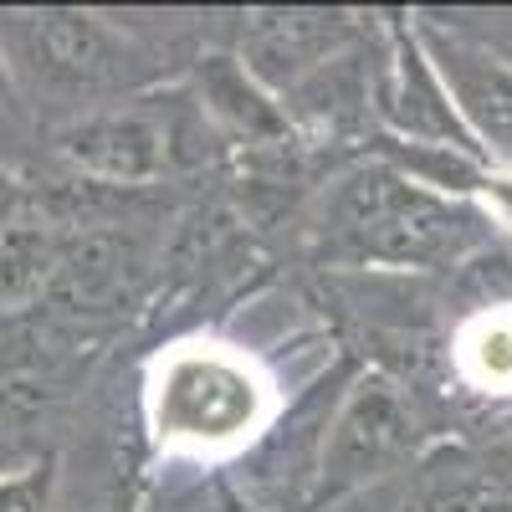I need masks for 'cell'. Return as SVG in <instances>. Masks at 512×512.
I'll use <instances>...</instances> for the list:
<instances>
[{
	"label": "cell",
	"instance_id": "6",
	"mask_svg": "<svg viewBox=\"0 0 512 512\" xmlns=\"http://www.w3.org/2000/svg\"><path fill=\"white\" fill-rule=\"evenodd\" d=\"M415 36L477 154L492 169H512V57L436 21H415Z\"/></svg>",
	"mask_w": 512,
	"mask_h": 512
},
{
	"label": "cell",
	"instance_id": "12",
	"mask_svg": "<svg viewBox=\"0 0 512 512\" xmlns=\"http://www.w3.org/2000/svg\"><path fill=\"white\" fill-rule=\"evenodd\" d=\"M405 512H512V492L482 466H425Z\"/></svg>",
	"mask_w": 512,
	"mask_h": 512
},
{
	"label": "cell",
	"instance_id": "7",
	"mask_svg": "<svg viewBox=\"0 0 512 512\" xmlns=\"http://www.w3.org/2000/svg\"><path fill=\"white\" fill-rule=\"evenodd\" d=\"M364 41V21L349 11H318V6H267L241 21L236 57L267 93L287 98L292 88L328 67L333 57L354 52Z\"/></svg>",
	"mask_w": 512,
	"mask_h": 512
},
{
	"label": "cell",
	"instance_id": "11",
	"mask_svg": "<svg viewBox=\"0 0 512 512\" xmlns=\"http://www.w3.org/2000/svg\"><path fill=\"white\" fill-rule=\"evenodd\" d=\"M451 369L472 395H487V400L512 395V303L477 308L456 323Z\"/></svg>",
	"mask_w": 512,
	"mask_h": 512
},
{
	"label": "cell",
	"instance_id": "10",
	"mask_svg": "<svg viewBox=\"0 0 512 512\" xmlns=\"http://www.w3.org/2000/svg\"><path fill=\"white\" fill-rule=\"evenodd\" d=\"M67 236L41 216H6L0 221V308L41 303L62 277Z\"/></svg>",
	"mask_w": 512,
	"mask_h": 512
},
{
	"label": "cell",
	"instance_id": "9",
	"mask_svg": "<svg viewBox=\"0 0 512 512\" xmlns=\"http://www.w3.org/2000/svg\"><path fill=\"white\" fill-rule=\"evenodd\" d=\"M190 88H195L200 113L241 144H277V139L292 134V118H287L282 98L267 93L236 52L200 57L195 72H190Z\"/></svg>",
	"mask_w": 512,
	"mask_h": 512
},
{
	"label": "cell",
	"instance_id": "3",
	"mask_svg": "<svg viewBox=\"0 0 512 512\" xmlns=\"http://www.w3.org/2000/svg\"><path fill=\"white\" fill-rule=\"evenodd\" d=\"M0 52L11 62L26 108L57 103L62 108L57 123L134 98L149 77L144 67L149 57L108 16L72 11V6L6 11L0 16Z\"/></svg>",
	"mask_w": 512,
	"mask_h": 512
},
{
	"label": "cell",
	"instance_id": "1",
	"mask_svg": "<svg viewBox=\"0 0 512 512\" xmlns=\"http://www.w3.org/2000/svg\"><path fill=\"white\" fill-rule=\"evenodd\" d=\"M318 236L333 262L349 267L436 272L487 236V216L472 200L410 180L390 159H364L333 180Z\"/></svg>",
	"mask_w": 512,
	"mask_h": 512
},
{
	"label": "cell",
	"instance_id": "15",
	"mask_svg": "<svg viewBox=\"0 0 512 512\" xmlns=\"http://www.w3.org/2000/svg\"><path fill=\"white\" fill-rule=\"evenodd\" d=\"M472 205L487 216V226H502L512 236V169H487Z\"/></svg>",
	"mask_w": 512,
	"mask_h": 512
},
{
	"label": "cell",
	"instance_id": "5",
	"mask_svg": "<svg viewBox=\"0 0 512 512\" xmlns=\"http://www.w3.org/2000/svg\"><path fill=\"white\" fill-rule=\"evenodd\" d=\"M384 123V134L395 144H420V149H456V154H477L472 134L461 128L441 77L425 57L420 36H415V21L410 16H395L384 26V47L374 57V103H369ZM487 164V159H482Z\"/></svg>",
	"mask_w": 512,
	"mask_h": 512
},
{
	"label": "cell",
	"instance_id": "2",
	"mask_svg": "<svg viewBox=\"0 0 512 512\" xmlns=\"http://www.w3.org/2000/svg\"><path fill=\"white\" fill-rule=\"evenodd\" d=\"M149 431L169 456H231L251 446L277 415V390L262 364L226 344H175L144 379Z\"/></svg>",
	"mask_w": 512,
	"mask_h": 512
},
{
	"label": "cell",
	"instance_id": "13",
	"mask_svg": "<svg viewBox=\"0 0 512 512\" xmlns=\"http://www.w3.org/2000/svg\"><path fill=\"white\" fill-rule=\"evenodd\" d=\"M52 497H57V472L47 456L0 472V512H52Z\"/></svg>",
	"mask_w": 512,
	"mask_h": 512
},
{
	"label": "cell",
	"instance_id": "14",
	"mask_svg": "<svg viewBox=\"0 0 512 512\" xmlns=\"http://www.w3.org/2000/svg\"><path fill=\"white\" fill-rule=\"evenodd\" d=\"M26 128H31V108L16 88V77H11V62L6 52H0V154H6L11 144L26 139Z\"/></svg>",
	"mask_w": 512,
	"mask_h": 512
},
{
	"label": "cell",
	"instance_id": "4",
	"mask_svg": "<svg viewBox=\"0 0 512 512\" xmlns=\"http://www.w3.org/2000/svg\"><path fill=\"white\" fill-rule=\"evenodd\" d=\"M420 446V420L410 395L395 379L364 374L354 379V390L338 405L323 456H318V502H338L379 477H390L395 466H405Z\"/></svg>",
	"mask_w": 512,
	"mask_h": 512
},
{
	"label": "cell",
	"instance_id": "8",
	"mask_svg": "<svg viewBox=\"0 0 512 512\" xmlns=\"http://www.w3.org/2000/svg\"><path fill=\"white\" fill-rule=\"evenodd\" d=\"M52 154L82 180L149 185L169 169V128L139 98L88 108L52 128Z\"/></svg>",
	"mask_w": 512,
	"mask_h": 512
}]
</instances>
